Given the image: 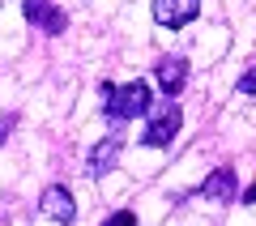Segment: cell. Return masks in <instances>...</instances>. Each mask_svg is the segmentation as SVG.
<instances>
[{
  "instance_id": "obj_1",
  "label": "cell",
  "mask_w": 256,
  "mask_h": 226,
  "mask_svg": "<svg viewBox=\"0 0 256 226\" xmlns=\"http://www.w3.org/2000/svg\"><path fill=\"white\" fill-rule=\"evenodd\" d=\"M98 98H102V111H107V120H116V124H124V120H137L150 111V86L141 82H128V86H111L102 82L98 86Z\"/></svg>"
},
{
  "instance_id": "obj_2",
  "label": "cell",
  "mask_w": 256,
  "mask_h": 226,
  "mask_svg": "<svg viewBox=\"0 0 256 226\" xmlns=\"http://www.w3.org/2000/svg\"><path fill=\"white\" fill-rule=\"evenodd\" d=\"M150 124H146V132H141V145H150V150H166V145L175 141V132H180V124H184V111H180V102L175 98H166V102H150Z\"/></svg>"
},
{
  "instance_id": "obj_3",
  "label": "cell",
  "mask_w": 256,
  "mask_h": 226,
  "mask_svg": "<svg viewBox=\"0 0 256 226\" xmlns=\"http://www.w3.org/2000/svg\"><path fill=\"white\" fill-rule=\"evenodd\" d=\"M22 13H26V22L34 30H43V34H64V30H68V13H64L56 0H22Z\"/></svg>"
},
{
  "instance_id": "obj_4",
  "label": "cell",
  "mask_w": 256,
  "mask_h": 226,
  "mask_svg": "<svg viewBox=\"0 0 256 226\" xmlns=\"http://www.w3.org/2000/svg\"><path fill=\"white\" fill-rule=\"evenodd\" d=\"M196 196L218 200V205H235L239 200V175L230 171V166H218L214 175H205V180L196 184Z\"/></svg>"
},
{
  "instance_id": "obj_5",
  "label": "cell",
  "mask_w": 256,
  "mask_h": 226,
  "mask_svg": "<svg viewBox=\"0 0 256 226\" xmlns=\"http://www.w3.org/2000/svg\"><path fill=\"white\" fill-rule=\"evenodd\" d=\"M120 154H124V141H120V136H102V141L90 150V158H86V175H90V180L111 175L116 162H120Z\"/></svg>"
},
{
  "instance_id": "obj_6",
  "label": "cell",
  "mask_w": 256,
  "mask_h": 226,
  "mask_svg": "<svg viewBox=\"0 0 256 226\" xmlns=\"http://www.w3.org/2000/svg\"><path fill=\"white\" fill-rule=\"evenodd\" d=\"M196 13H201V0H154V22L171 30L196 22Z\"/></svg>"
},
{
  "instance_id": "obj_7",
  "label": "cell",
  "mask_w": 256,
  "mask_h": 226,
  "mask_svg": "<svg viewBox=\"0 0 256 226\" xmlns=\"http://www.w3.org/2000/svg\"><path fill=\"white\" fill-rule=\"evenodd\" d=\"M154 77H158V86H162L166 98H180V90L188 86V60H184V56H162V60L154 64Z\"/></svg>"
},
{
  "instance_id": "obj_8",
  "label": "cell",
  "mask_w": 256,
  "mask_h": 226,
  "mask_svg": "<svg viewBox=\"0 0 256 226\" xmlns=\"http://www.w3.org/2000/svg\"><path fill=\"white\" fill-rule=\"evenodd\" d=\"M38 209H43L52 222H73L77 218V205H73V192L64 188V184H52V188H43V196H38Z\"/></svg>"
},
{
  "instance_id": "obj_9",
  "label": "cell",
  "mask_w": 256,
  "mask_h": 226,
  "mask_svg": "<svg viewBox=\"0 0 256 226\" xmlns=\"http://www.w3.org/2000/svg\"><path fill=\"white\" fill-rule=\"evenodd\" d=\"M102 226H137V214H132V209H120V214H111Z\"/></svg>"
},
{
  "instance_id": "obj_10",
  "label": "cell",
  "mask_w": 256,
  "mask_h": 226,
  "mask_svg": "<svg viewBox=\"0 0 256 226\" xmlns=\"http://www.w3.org/2000/svg\"><path fill=\"white\" fill-rule=\"evenodd\" d=\"M239 94H256V64L244 72V77H239Z\"/></svg>"
},
{
  "instance_id": "obj_11",
  "label": "cell",
  "mask_w": 256,
  "mask_h": 226,
  "mask_svg": "<svg viewBox=\"0 0 256 226\" xmlns=\"http://www.w3.org/2000/svg\"><path fill=\"white\" fill-rule=\"evenodd\" d=\"M239 200H244V205H256V184H252V188H248V192H244Z\"/></svg>"
},
{
  "instance_id": "obj_12",
  "label": "cell",
  "mask_w": 256,
  "mask_h": 226,
  "mask_svg": "<svg viewBox=\"0 0 256 226\" xmlns=\"http://www.w3.org/2000/svg\"><path fill=\"white\" fill-rule=\"evenodd\" d=\"M4 136H9V128H4V124H0V145H4Z\"/></svg>"
}]
</instances>
